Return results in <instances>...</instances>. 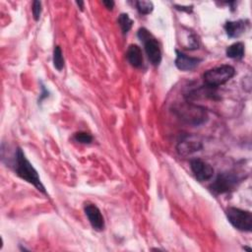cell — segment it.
Wrapping results in <instances>:
<instances>
[{
	"label": "cell",
	"instance_id": "cell-2",
	"mask_svg": "<svg viewBox=\"0 0 252 252\" xmlns=\"http://www.w3.org/2000/svg\"><path fill=\"white\" fill-rule=\"evenodd\" d=\"M173 111L181 120L192 125H200L208 119V114L204 107L187 100L182 104H177Z\"/></svg>",
	"mask_w": 252,
	"mask_h": 252
},
{
	"label": "cell",
	"instance_id": "cell-12",
	"mask_svg": "<svg viewBox=\"0 0 252 252\" xmlns=\"http://www.w3.org/2000/svg\"><path fill=\"white\" fill-rule=\"evenodd\" d=\"M246 24L243 20H238L234 22H226L224 25V30L226 32V34L229 37H238L240 34H242L245 31Z\"/></svg>",
	"mask_w": 252,
	"mask_h": 252
},
{
	"label": "cell",
	"instance_id": "cell-17",
	"mask_svg": "<svg viewBox=\"0 0 252 252\" xmlns=\"http://www.w3.org/2000/svg\"><path fill=\"white\" fill-rule=\"evenodd\" d=\"M74 139L76 142L81 144H90L93 141L92 135L86 132H78L74 135Z\"/></svg>",
	"mask_w": 252,
	"mask_h": 252
},
{
	"label": "cell",
	"instance_id": "cell-8",
	"mask_svg": "<svg viewBox=\"0 0 252 252\" xmlns=\"http://www.w3.org/2000/svg\"><path fill=\"white\" fill-rule=\"evenodd\" d=\"M85 214L94 229L100 231L104 228V220L100 210L94 204H86Z\"/></svg>",
	"mask_w": 252,
	"mask_h": 252
},
{
	"label": "cell",
	"instance_id": "cell-11",
	"mask_svg": "<svg viewBox=\"0 0 252 252\" xmlns=\"http://www.w3.org/2000/svg\"><path fill=\"white\" fill-rule=\"evenodd\" d=\"M127 59L129 63L135 68H141L144 64V58L142 49L137 44H130L127 52H126Z\"/></svg>",
	"mask_w": 252,
	"mask_h": 252
},
{
	"label": "cell",
	"instance_id": "cell-4",
	"mask_svg": "<svg viewBox=\"0 0 252 252\" xmlns=\"http://www.w3.org/2000/svg\"><path fill=\"white\" fill-rule=\"evenodd\" d=\"M137 35L139 39L144 43V48L150 62L154 66H158L161 62V50L158 40L145 28H140L138 30Z\"/></svg>",
	"mask_w": 252,
	"mask_h": 252
},
{
	"label": "cell",
	"instance_id": "cell-20",
	"mask_svg": "<svg viewBox=\"0 0 252 252\" xmlns=\"http://www.w3.org/2000/svg\"><path fill=\"white\" fill-rule=\"evenodd\" d=\"M76 3H77V5L80 7V9H81V10H83V9H84V2H82V1H77Z\"/></svg>",
	"mask_w": 252,
	"mask_h": 252
},
{
	"label": "cell",
	"instance_id": "cell-9",
	"mask_svg": "<svg viewBox=\"0 0 252 252\" xmlns=\"http://www.w3.org/2000/svg\"><path fill=\"white\" fill-rule=\"evenodd\" d=\"M202 147H203L202 143L198 139H196L194 136H187L186 138L178 142L176 146V150L180 156L186 157L195 152L200 151Z\"/></svg>",
	"mask_w": 252,
	"mask_h": 252
},
{
	"label": "cell",
	"instance_id": "cell-6",
	"mask_svg": "<svg viewBox=\"0 0 252 252\" xmlns=\"http://www.w3.org/2000/svg\"><path fill=\"white\" fill-rule=\"evenodd\" d=\"M241 177L234 172H222L220 173L216 180L211 185V190L216 194H223L233 191L238 183L241 181Z\"/></svg>",
	"mask_w": 252,
	"mask_h": 252
},
{
	"label": "cell",
	"instance_id": "cell-7",
	"mask_svg": "<svg viewBox=\"0 0 252 252\" xmlns=\"http://www.w3.org/2000/svg\"><path fill=\"white\" fill-rule=\"evenodd\" d=\"M190 167L195 177L199 181L209 180L214 174V168L209 163L199 158L192 159L190 161Z\"/></svg>",
	"mask_w": 252,
	"mask_h": 252
},
{
	"label": "cell",
	"instance_id": "cell-15",
	"mask_svg": "<svg viewBox=\"0 0 252 252\" xmlns=\"http://www.w3.org/2000/svg\"><path fill=\"white\" fill-rule=\"evenodd\" d=\"M53 66L56 70L61 71L64 67V58L61 48L57 45L53 49Z\"/></svg>",
	"mask_w": 252,
	"mask_h": 252
},
{
	"label": "cell",
	"instance_id": "cell-14",
	"mask_svg": "<svg viewBox=\"0 0 252 252\" xmlns=\"http://www.w3.org/2000/svg\"><path fill=\"white\" fill-rule=\"evenodd\" d=\"M117 22H118L119 27L124 34H126L131 30V28L133 26V20L129 17L128 14H125V13L120 14Z\"/></svg>",
	"mask_w": 252,
	"mask_h": 252
},
{
	"label": "cell",
	"instance_id": "cell-13",
	"mask_svg": "<svg viewBox=\"0 0 252 252\" xmlns=\"http://www.w3.org/2000/svg\"><path fill=\"white\" fill-rule=\"evenodd\" d=\"M226 56L233 59H240L244 55V44L242 42H234L227 46L225 50Z\"/></svg>",
	"mask_w": 252,
	"mask_h": 252
},
{
	"label": "cell",
	"instance_id": "cell-19",
	"mask_svg": "<svg viewBox=\"0 0 252 252\" xmlns=\"http://www.w3.org/2000/svg\"><path fill=\"white\" fill-rule=\"evenodd\" d=\"M102 4L105 6V8H107L108 10H112L113 7H114V1L112 0H103L102 1Z\"/></svg>",
	"mask_w": 252,
	"mask_h": 252
},
{
	"label": "cell",
	"instance_id": "cell-18",
	"mask_svg": "<svg viewBox=\"0 0 252 252\" xmlns=\"http://www.w3.org/2000/svg\"><path fill=\"white\" fill-rule=\"evenodd\" d=\"M41 2L40 1H33L32 2V16L33 19L35 21H38L41 15Z\"/></svg>",
	"mask_w": 252,
	"mask_h": 252
},
{
	"label": "cell",
	"instance_id": "cell-10",
	"mask_svg": "<svg viewBox=\"0 0 252 252\" xmlns=\"http://www.w3.org/2000/svg\"><path fill=\"white\" fill-rule=\"evenodd\" d=\"M201 62V59L188 56L183 52L176 50L175 66L181 71H191L195 69Z\"/></svg>",
	"mask_w": 252,
	"mask_h": 252
},
{
	"label": "cell",
	"instance_id": "cell-3",
	"mask_svg": "<svg viewBox=\"0 0 252 252\" xmlns=\"http://www.w3.org/2000/svg\"><path fill=\"white\" fill-rule=\"evenodd\" d=\"M235 74V69L230 65H221L206 71L203 75L205 86L219 88L228 82Z\"/></svg>",
	"mask_w": 252,
	"mask_h": 252
},
{
	"label": "cell",
	"instance_id": "cell-1",
	"mask_svg": "<svg viewBox=\"0 0 252 252\" xmlns=\"http://www.w3.org/2000/svg\"><path fill=\"white\" fill-rule=\"evenodd\" d=\"M15 161H16L15 171H16L17 175L19 177H21L22 179L26 180L27 182L32 184L41 193L46 194L45 187L41 183L37 171L32 166V164L29 161V159L26 158V156L21 148L17 149Z\"/></svg>",
	"mask_w": 252,
	"mask_h": 252
},
{
	"label": "cell",
	"instance_id": "cell-5",
	"mask_svg": "<svg viewBox=\"0 0 252 252\" xmlns=\"http://www.w3.org/2000/svg\"><path fill=\"white\" fill-rule=\"evenodd\" d=\"M226 218L233 227L240 231L249 232L252 229V215L249 211L235 207H228L225 211Z\"/></svg>",
	"mask_w": 252,
	"mask_h": 252
},
{
	"label": "cell",
	"instance_id": "cell-16",
	"mask_svg": "<svg viewBox=\"0 0 252 252\" xmlns=\"http://www.w3.org/2000/svg\"><path fill=\"white\" fill-rule=\"evenodd\" d=\"M136 7H137L138 11L143 15H148L154 10L153 2L146 1V0L136 1Z\"/></svg>",
	"mask_w": 252,
	"mask_h": 252
}]
</instances>
